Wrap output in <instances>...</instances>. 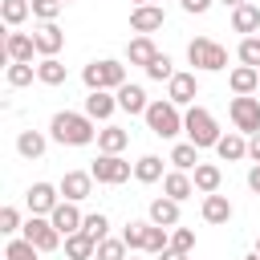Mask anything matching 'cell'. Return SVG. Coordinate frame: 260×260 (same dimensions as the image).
Listing matches in <instances>:
<instances>
[{
	"mask_svg": "<svg viewBox=\"0 0 260 260\" xmlns=\"http://www.w3.org/2000/svg\"><path fill=\"white\" fill-rule=\"evenodd\" d=\"M49 134L61 146H89L98 138V122L89 114H77V110H57L49 122Z\"/></svg>",
	"mask_w": 260,
	"mask_h": 260,
	"instance_id": "cell-1",
	"label": "cell"
},
{
	"mask_svg": "<svg viewBox=\"0 0 260 260\" xmlns=\"http://www.w3.org/2000/svg\"><path fill=\"white\" fill-rule=\"evenodd\" d=\"M81 81H85V89H89V93H93V89H110V93H118V89L126 85V65H122V61H114V57L89 61V65L81 69Z\"/></svg>",
	"mask_w": 260,
	"mask_h": 260,
	"instance_id": "cell-2",
	"label": "cell"
},
{
	"mask_svg": "<svg viewBox=\"0 0 260 260\" xmlns=\"http://www.w3.org/2000/svg\"><path fill=\"white\" fill-rule=\"evenodd\" d=\"M183 134H187V142H195L199 150H207V146H215L223 134H219V126H215V118H211V110H203V106H187V114H183Z\"/></svg>",
	"mask_w": 260,
	"mask_h": 260,
	"instance_id": "cell-3",
	"label": "cell"
},
{
	"mask_svg": "<svg viewBox=\"0 0 260 260\" xmlns=\"http://www.w3.org/2000/svg\"><path fill=\"white\" fill-rule=\"evenodd\" d=\"M187 61L199 73H219V69H228V49L219 41H211V37H195L187 45Z\"/></svg>",
	"mask_w": 260,
	"mask_h": 260,
	"instance_id": "cell-4",
	"label": "cell"
},
{
	"mask_svg": "<svg viewBox=\"0 0 260 260\" xmlns=\"http://www.w3.org/2000/svg\"><path fill=\"white\" fill-rule=\"evenodd\" d=\"M142 118H146L150 134H158V138H175V134H183V114H179V106H175V102H167V98L150 102Z\"/></svg>",
	"mask_w": 260,
	"mask_h": 260,
	"instance_id": "cell-5",
	"label": "cell"
},
{
	"mask_svg": "<svg viewBox=\"0 0 260 260\" xmlns=\"http://www.w3.org/2000/svg\"><path fill=\"white\" fill-rule=\"evenodd\" d=\"M20 236H24L32 248H41V252H57V248H61V240H65V236L53 228V219H49V215H28V219H24V228H20Z\"/></svg>",
	"mask_w": 260,
	"mask_h": 260,
	"instance_id": "cell-6",
	"label": "cell"
},
{
	"mask_svg": "<svg viewBox=\"0 0 260 260\" xmlns=\"http://www.w3.org/2000/svg\"><path fill=\"white\" fill-rule=\"evenodd\" d=\"M89 175H93V183L118 187V183H126V179L134 175V162H126L122 154H98L93 167H89Z\"/></svg>",
	"mask_w": 260,
	"mask_h": 260,
	"instance_id": "cell-7",
	"label": "cell"
},
{
	"mask_svg": "<svg viewBox=\"0 0 260 260\" xmlns=\"http://www.w3.org/2000/svg\"><path fill=\"white\" fill-rule=\"evenodd\" d=\"M228 114L240 134H260V98H232Z\"/></svg>",
	"mask_w": 260,
	"mask_h": 260,
	"instance_id": "cell-8",
	"label": "cell"
},
{
	"mask_svg": "<svg viewBox=\"0 0 260 260\" xmlns=\"http://www.w3.org/2000/svg\"><path fill=\"white\" fill-rule=\"evenodd\" d=\"M24 203H28L32 215H53V207L61 203V187H53V183H32L28 195H24Z\"/></svg>",
	"mask_w": 260,
	"mask_h": 260,
	"instance_id": "cell-9",
	"label": "cell"
},
{
	"mask_svg": "<svg viewBox=\"0 0 260 260\" xmlns=\"http://www.w3.org/2000/svg\"><path fill=\"white\" fill-rule=\"evenodd\" d=\"M167 24V12L158 8V4H142V8H130V28L138 32V37H150V32H158Z\"/></svg>",
	"mask_w": 260,
	"mask_h": 260,
	"instance_id": "cell-10",
	"label": "cell"
},
{
	"mask_svg": "<svg viewBox=\"0 0 260 260\" xmlns=\"http://www.w3.org/2000/svg\"><path fill=\"white\" fill-rule=\"evenodd\" d=\"M195 98H199L195 73H175V77L167 81V102H175L179 110H183V106H195Z\"/></svg>",
	"mask_w": 260,
	"mask_h": 260,
	"instance_id": "cell-11",
	"label": "cell"
},
{
	"mask_svg": "<svg viewBox=\"0 0 260 260\" xmlns=\"http://www.w3.org/2000/svg\"><path fill=\"white\" fill-rule=\"evenodd\" d=\"M57 187H61V195H65L69 203H81V199L93 195V175H89V171H65Z\"/></svg>",
	"mask_w": 260,
	"mask_h": 260,
	"instance_id": "cell-12",
	"label": "cell"
},
{
	"mask_svg": "<svg viewBox=\"0 0 260 260\" xmlns=\"http://www.w3.org/2000/svg\"><path fill=\"white\" fill-rule=\"evenodd\" d=\"M114 110H118V93H110V89H93V93L85 98V110H81V114H89L93 122H110Z\"/></svg>",
	"mask_w": 260,
	"mask_h": 260,
	"instance_id": "cell-13",
	"label": "cell"
},
{
	"mask_svg": "<svg viewBox=\"0 0 260 260\" xmlns=\"http://www.w3.org/2000/svg\"><path fill=\"white\" fill-rule=\"evenodd\" d=\"M53 228L61 232V236H73V232H81V223H85V215L77 211V203H69V199H61L57 207H53Z\"/></svg>",
	"mask_w": 260,
	"mask_h": 260,
	"instance_id": "cell-14",
	"label": "cell"
},
{
	"mask_svg": "<svg viewBox=\"0 0 260 260\" xmlns=\"http://www.w3.org/2000/svg\"><path fill=\"white\" fill-rule=\"evenodd\" d=\"M32 53H37V41H32L28 32H8V37H4V57H8V65H12V61L32 65Z\"/></svg>",
	"mask_w": 260,
	"mask_h": 260,
	"instance_id": "cell-15",
	"label": "cell"
},
{
	"mask_svg": "<svg viewBox=\"0 0 260 260\" xmlns=\"http://www.w3.org/2000/svg\"><path fill=\"white\" fill-rule=\"evenodd\" d=\"M228 85H232L236 98H252V93L260 89V69H252V65H236V69L228 73Z\"/></svg>",
	"mask_w": 260,
	"mask_h": 260,
	"instance_id": "cell-16",
	"label": "cell"
},
{
	"mask_svg": "<svg viewBox=\"0 0 260 260\" xmlns=\"http://www.w3.org/2000/svg\"><path fill=\"white\" fill-rule=\"evenodd\" d=\"M146 219H150V223H158V228H179V203H175V199H167V195H158V199H150Z\"/></svg>",
	"mask_w": 260,
	"mask_h": 260,
	"instance_id": "cell-17",
	"label": "cell"
},
{
	"mask_svg": "<svg viewBox=\"0 0 260 260\" xmlns=\"http://www.w3.org/2000/svg\"><path fill=\"white\" fill-rule=\"evenodd\" d=\"M232 211H236V207H232V199H228V195H219V191H215V195H203V207H199L203 223H228V219H232Z\"/></svg>",
	"mask_w": 260,
	"mask_h": 260,
	"instance_id": "cell-18",
	"label": "cell"
},
{
	"mask_svg": "<svg viewBox=\"0 0 260 260\" xmlns=\"http://www.w3.org/2000/svg\"><path fill=\"white\" fill-rule=\"evenodd\" d=\"M32 41H37V53L41 57H57L61 45H65V32L57 24H41V28H32Z\"/></svg>",
	"mask_w": 260,
	"mask_h": 260,
	"instance_id": "cell-19",
	"label": "cell"
},
{
	"mask_svg": "<svg viewBox=\"0 0 260 260\" xmlns=\"http://www.w3.org/2000/svg\"><path fill=\"white\" fill-rule=\"evenodd\" d=\"M130 146V130L122 126H102L98 130V154H122Z\"/></svg>",
	"mask_w": 260,
	"mask_h": 260,
	"instance_id": "cell-20",
	"label": "cell"
},
{
	"mask_svg": "<svg viewBox=\"0 0 260 260\" xmlns=\"http://www.w3.org/2000/svg\"><path fill=\"white\" fill-rule=\"evenodd\" d=\"M215 154H219L223 162H240V158H248V138H244L240 130H228V134L215 142Z\"/></svg>",
	"mask_w": 260,
	"mask_h": 260,
	"instance_id": "cell-21",
	"label": "cell"
},
{
	"mask_svg": "<svg viewBox=\"0 0 260 260\" xmlns=\"http://www.w3.org/2000/svg\"><path fill=\"white\" fill-rule=\"evenodd\" d=\"M191 183H195V191H199V195H215V191H219V183H223V171H219L215 162H199V167L191 171Z\"/></svg>",
	"mask_w": 260,
	"mask_h": 260,
	"instance_id": "cell-22",
	"label": "cell"
},
{
	"mask_svg": "<svg viewBox=\"0 0 260 260\" xmlns=\"http://www.w3.org/2000/svg\"><path fill=\"white\" fill-rule=\"evenodd\" d=\"M162 195H167V199H175V203L191 199V195H195L191 175H187V171H167V179H162Z\"/></svg>",
	"mask_w": 260,
	"mask_h": 260,
	"instance_id": "cell-23",
	"label": "cell"
},
{
	"mask_svg": "<svg viewBox=\"0 0 260 260\" xmlns=\"http://www.w3.org/2000/svg\"><path fill=\"white\" fill-rule=\"evenodd\" d=\"M93 256H98V240L89 232L65 236V260H93Z\"/></svg>",
	"mask_w": 260,
	"mask_h": 260,
	"instance_id": "cell-24",
	"label": "cell"
},
{
	"mask_svg": "<svg viewBox=\"0 0 260 260\" xmlns=\"http://www.w3.org/2000/svg\"><path fill=\"white\" fill-rule=\"evenodd\" d=\"M232 32H244V37H256L260 32V8L248 0L240 8H232Z\"/></svg>",
	"mask_w": 260,
	"mask_h": 260,
	"instance_id": "cell-25",
	"label": "cell"
},
{
	"mask_svg": "<svg viewBox=\"0 0 260 260\" xmlns=\"http://www.w3.org/2000/svg\"><path fill=\"white\" fill-rule=\"evenodd\" d=\"M146 106H150V102H146V89H142V85H130V81H126V85L118 89V110H126V114H146Z\"/></svg>",
	"mask_w": 260,
	"mask_h": 260,
	"instance_id": "cell-26",
	"label": "cell"
},
{
	"mask_svg": "<svg viewBox=\"0 0 260 260\" xmlns=\"http://www.w3.org/2000/svg\"><path fill=\"white\" fill-rule=\"evenodd\" d=\"M167 162H171L175 171H187V175H191V171L199 167V146H195V142H175Z\"/></svg>",
	"mask_w": 260,
	"mask_h": 260,
	"instance_id": "cell-27",
	"label": "cell"
},
{
	"mask_svg": "<svg viewBox=\"0 0 260 260\" xmlns=\"http://www.w3.org/2000/svg\"><path fill=\"white\" fill-rule=\"evenodd\" d=\"M154 57H158V49H154L150 37H134V41L126 45V61H130V65H142V69H146Z\"/></svg>",
	"mask_w": 260,
	"mask_h": 260,
	"instance_id": "cell-28",
	"label": "cell"
},
{
	"mask_svg": "<svg viewBox=\"0 0 260 260\" xmlns=\"http://www.w3.org/2000/svg\"><path fill=\"white\" fill-rule=\"evenodd\" d=\"M45 146H49V138H45L41 130H20V134H16V150H20V158H41Z\"/></svg>",
	"mask_w": 260,
	"mask_h": 260,
	"instance_id": "cell-29",
	"label": "cell"
},
{
	"mask_svg": "<svg viewBox=\"0 0 260 260\" xmlns=\"http://www.w3.org/2000/svg\"><path fill=\"white\" fill-rule=\"evenodd\" d=\"M134 179H138V183H158V179H167V175H162V158H158V154H142V158L134 162Z\"/></svg>",
	"mask_w": 260,
	"mask_h": 260,
	"instance_id": "cell-30",
	"label": "cell"
},
{
	"mask_svg": "<svg viewBox=\"0 0 260 260\" xmlns=\"http://www.w3.org/2000/svg\"><path fill=\"white\" fill-rule=\"evenodd\" d=\"M0 16H4L8 28H20V24L32 16V4H28V0H4V4H0Z\"/></svg>",
	"mask_w": 260,
	"mask_h": 260,
	"instance_id": "cell-31",
	"label": "cell"
},
{
	"mask_svg": "<svg viewBox=\"0 0 260 260\" xmlns=\"http://www.w3.org/2000/svg\"><path fill=\"white\" fill-rule=\"evenodd\" d=\"M69 73H65V65L57 61V57H41V65H37V81L41 85H61Z\"/></svg>",
	"mask_w": 260,
	"mask_h": 260,
	"instance_id": "cell-32",
	"label": "cell"
},
{
	"mask_svg": "<svg viewBox=\"0 0 260 260\" xmlns=\"http://www.w3.org/2000/svg\"><path fill=\"white\" fill-rule=\"evenodd\" d=\"M146 228H150V219H146V223H142V219H130V223L122 228V240H126L130 252H146Z\"/></svg>",
	"mask_w": 260,
	"mask_h": 260,
	"instance_id": "cell-33",
	"label": "cell"
},
{
	"mask_svg": "<svg viewBox=\"0 0 260 260\" xmlns=\"http://www.w3.org/2000/svg\"><path fill=\"white\" fill-rule=\"evenodd\" d=\"M4 260H41V248H32L24 236H12L4 248Z\"/></svg>",
	"mask_w": 260,
	"mask_h": 260,
	"instance_id": "cell-34",
	"label": "cell"
},
{
	"mask_svg": "<svg viewBox=\"0 0 260 260\" xmlns=\"http://www.w3.org/2000/svg\"><path fill=\"white\" fill-rule=\"evenodd\" d=\"M167 248H171V228L150 223V228H146V252H150V256H162Z\"/></svg>",
	"mask_w": 260,
	"mask_h": 260,
	"instance_id": "cell-35",
	"label": "cell"
},
{
	"mask_svg": "<svg viewBox=\"0 0 260 260\" xmlns=\"http://www.w3.org/2000/svg\"><path fill=\"white\" fill-rule=\"evenodd\" d=\"M4 77H8V85H12V89H20V85H32V77H37V65H24V61H12Z\"/></svg>",
	"mask_w": 260,
	"mask_h": 260,
	"instance_id": "cell-36",
	"label": "cell"
},
{
	"mask_svg": "<svg viewBox=\"0 0 260 260\" xmlns=\"http://www.w3.org/2000/svg\"><path fill=\"white\" fill-rule=\"evenodd\" d=\"M126 256H130V248H126V240H122V236H118V240L110 236V240H102V244H98V260H126Z\"/></svg>",
	"mask_w": 260,
	"mask_h": 260,
	"instance_id": "cell-37",
	"label": "cell"
},
{
	"mask_svg": "<svg viewBox=\"0 0 260 260\" xmlns=\"http://www.w3.org/2000/svg\"><path fill=\"white\" fill-rule=\"evenodd\" d=\"M28 4H32V16H37L41 24H53V20L61 16V8H65L61 0H28Z\"/></svg>",
	"mask_w": 260,
	"mask_h": 260,
	"instance_id": "cell-38",
	"label": "cell"
},
{
	"mask_svg": "<svg viewBox=\"0 0 260 260\" xmlns=\"http://www.w3.org/2000/svg\"><path fill=\"white\" fill-rule=\"evenodd\" d=\"M146 77H150V81H171V77H175V65H171V57H167V53H158V57L146 65Z\"/></svg>",
	"mask_w": 260,
	"mask_h": 260,
	"instance_id": "cell-39",
	"label": "cell"
},
{
	"mask_svg": "<svg viewBox=\"0 0 260 260\" xmlns=\"http://www.w3.org/2000/svg\"><path fill=\"white\" fill-rule=\"evenodd\" d=\"M81 232H89L98 244L102 240H110V219L102 215V211H93V215H85V223H81Z\"/></svg>",
	"mask_w": 260,
	"mask_h": 260,
	"instance_id": "cell-40",
	"label": "cell"
},
{
	"mask_svg": "<svg viewBox=\"0 0 260 260\" xmlns=\"http://www.w3.org/2000/svg\"><path fill=\"white\" fill-rule=\"evenodd\" d=\"M236 53H240V65H252V69H260V37H244Z\"/></svg>",
	"mask_w": 260,
	"mask_h": 260,
	"instance_id": "cell-41",
	"label": "cell"
},
{
	"mask_svg": "<svg viewBox=\"0 0 260 260\" xmlns=\"http://www.w3.org/2000/svg\"><path fill=\"white\" fill-rule=\"evenodd\" d=\"M171 248L183 252V256H191L195 252V232L191 228H171Z\"/></svg>",
	"mask_w": 260,
	"mask_h": 260,
	"instance_id": "cell-42",
	"label": "cell"
},
{
	"mask_svg": "<svg viewBox=\"0 0 260 260\" xmlns=\"http://www.w3.org/2000/svg\"><path fill=\"white\" fill-rule=\"evenodd\" d=\"M20 228H24V223H20V211H16V207H0V232H4V236H16Z\"/></svg>",
	"mask_w": 260,
	"mask_h": 260,
	"instance_id": "cell-43",
	"label": "cell"
},
{
	"mask_svg": "<svg viewBox=\"0 0 260 260\" xmlns=\"http://www.w3.org/2000/svg\"><path fill=\"white\" fill-rule=\"evenodd\" d=\"M179 4H183V12H191V16H203V12H207L215 0H179Z\"/></svg>",
	"mask_w": 260,
	"mask_h": 260,
	"instance_id": "cell-44",
	"label": "cell"
},
{
	"mask_svg": "<svg viewBox=\"0 0 260 260\" xmlns=\"http://www.w3.org/2000/svg\"><path fill=\"white\" fill-rule=\"evenodd\" d=\"M248 158H252V162H260V134H252V138H248Z\"/></svg>",
	"mask_w": 260,
	"mask_h": 260,
	"instance_id": "cell-45",
	"label": "cell"
},
{
	"mask_svg": "<svg viewBox=\"0 0 260 260\" xmlns=\"http://www.w3.org/2000/svg\"><path fill=\"white\" fill-rule=\"evenodd\" d=\"M248 187L260 195V162H252V171H248Z\"/></svg>",
	"mask_w": 260,
	"mask_h": 260,
	"instance_id": "cell-46",
	"label": "cell"
},
{
	"mask_svg": "<svg viewBox=\"0 0 260 260\" xmlns=\"http://www.w3.org/2000/svg\"><path fill=\"white\" fill-rule=\"evenodd\" d=\"M158 260H187V256H183V252H175V248H167V252H162Z\"/></svg>",
	"mask_w": 260,
	"mask_h": 260,
	"instance_id": "cell-47",
	"label": "cell"
},
{
	"mask_svg": "<svg viewBox=\"0 0 260 260\" xmlns=\"http://www.w3.org/2000/svg\"><path fill=\"white\" fill-rule=\"evenodd\" d=\"M223 8H240V4H248V0H219Z\"/></svg>",
	"mask_w": 260,
	"mask_h": 260,
	"instance_id": "cell-48",
	"label": "cell"
},
{
	"mask_svg": "<svg viewBox=\"0 0 260 260\" xmlns=\"http://www.w3.org/2000/svg\"><path fill=\"white\" fill-rule=\"evenodd\" d=\"M142 4H154V0H134V8H142Z\"/></svg>",
	"mask_w": 260,
	"mask_h": 260,
	"instance_id": "cell-49",
	"label": "cell"
},
{
	"mask_svg": "<svg viewBox=\"0 0 260 260\" xmlns=\"http://www.w3.org/2000/svg\"><path fill=\"white\" fill-rule=\"evenodd\" d=\"M256 256H260V236H256Z\"/></svg>",
	"mask_w": 260,
	"mask_h": 260,
	"instance_id": "cell-50",
	"label": "cell"
},
{
	"mask_svg": "<svg viewBox=\"0 0 260 260\" xmlns=\"http://www.w3.org/2000/svg\"><path fill=\"white\" fill-rule=\"evenodd\" d=\"M244 260H260V256H256V252H252V256H244Z\"/></svg>",
	"mask_w": 260,
	"mask_h": 260,
	"instance_id": "cell-51",
	"label": "cell"
},
{
	"mask_svg": "<svg viewBox=\"0 0 260 260\" xmlns=\"http://www.w3.org/2000/svg\"><path fill=\"white\" fill-rule=\"evenodd\" d=\"M126 260H138V256H126Z\"/></svg>",
	"mask_w": 260,
	"mask_h": 260,
	"instance_id": "cell-52",
	"label": "cell"
},
{
	"mask_svg": "<svg viewBox=\"0 0 260 260\" xmlns=\"http://www.w3.org/2000/svg\"><path fill=\"white\" fill-rule=\"evenodd\" d=\"M61 4H69V0H61Z\"/></svg>",
	"mask_w": 260,
	"mask_h": 260,
	"instance_id": "cell-53",
	"label": "cell"
}]
</instances>
